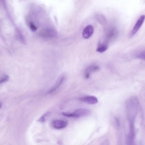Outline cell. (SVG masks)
Masks as SVG:
<instances>
[{
	"instance_id": "obj_1",
	"label": "cell",
	"mask_w": 145,
	"mask_h": 145,
	"mask_svg": "<svg viewBox=\"0 0 145 145\" xmlns=\"http://www.w3.org/2000/svg\"><path fill=\"white\" fill-rule=\"evenodd\" d=\"M139 102L137 98L135 97L130 98L127 101L126 110L130 122H133L139 109Z\"/></svg>"
},
{
	"instance_id": "obj_2",
	"label": "cell",
	"mask_w": 145,
	"mask_h": 145,
	"mask_svg": "<svg viewBox=\"0 0 145 145\" xmlns=\"http://www.w3.org/2000/svg\"><path fill=\"white\" fill-rule=\"evenodd\" d=\"M91 111L90 110L84 108L79 109L72 113L63 112L62 114L68 117L78 118L85 116L90 115Z\"/></svg>"
},
{
	"instance_id": "obj_3",
	"label": "cell",
	"mask_w": 145,
	"mask_h": 145,
	"mask_svg": "<svg viewBox=\"0 0 145 145\" xmlns=\"http://www.w3.org/2000/svg\"><path fill=\"white\" fill-rule=\"evenodd\" d=\"M144 20L145 15H142L139 17L133 27L132 30L130 32L129 35V36L130 38L133 37L137 33L141 26H142Z\"/></svg>"
},
{
	"instance_id": "obj_4",
	"label": "cell",
	"mask_w": 145,
	"mask_h": 145,
	"mask_svg": "<svg viewBox=\"0 0 145 145\" xmlns=\"http://www.w3.org/2000/svg\"><path fill=\"white\" fill-rule=\"evenodd\" d=\"M135 135V129H134L133 122H130V131L127 140L128 145H133Z\"/></svg>"
},
{
	"instance_id": "obj_5",
	"label": "cell",
	"mask_w": 145,
	"mask_h": 145,
	"mask_svg": "<svg viewBox=\"0 0 145 145\" xmlns=\"http://www.w3.org/2000/svg\"><path fill=\"white\" fill-rule=\"evenodd\" d=\"M94 31V27L91 25H89L85 28L83 29L82 33L83 36L85 39L89 38L92 36Z\"/></svg>"
},
{
	"instance_id": "obj_6",
	"label": "cell",
	"mask_w": 145,
	"mask_h": 145,
	"mask_svg": "<svg viewBox=\"0 0 145 145\" xmlns=\"http://www.w3.org/2000/svg\"><path fill=\"white\" fill-rule=\"evenodd\" d=\"M80 100L86 103L94 105L98 103V98L93 95H88L80 98Z\"/></svg>"
},
{
	"instance_id": "obj_7",
	"label": "cell",
	"mask_w": 145,
	"mask_h": 145,
	"mask_svg": "<svg viewBox=\"0 0 145 145\" xmlns=\"http://www.w3.org/2000/svg\"><path fill=\"white\" fill-rule=\"evenodd\" d=\"M65 79L64 76H62L60 77L56 81L54 85L48 91L47 94H51L58 89L64 81Z\"/></svg>"
},
{
	"instance_id": "obj_8",
	"label": "cell",
	"mask_w": 145,
	"mask_h": 145,
	"mask_svg": "<svg viewBox=\"0 0 145 145\" xmlns=\"http://www.w3.org/2000/svg\"><path fill=\"white\" fill-rule=\"evenodd\" d=\"M68 125V123L63 120H56L53 121L52 125L53 128L60 129L65 128Z\"/></svg>"
},
{
	"instance_id": "obj_9",
	"label": "cell",
	"mask_w": 145,
	"mask_h": 145,
	"mask_svg": "<svg viewBox=\"0 0 145 145\" xmlns=\"http://www.w3.org/2000/svg\"><path fill=\"white\" fill-rule=\"evenodd\" d=\"M99 69V67L97 65L93 64L90 65L85 70V77L86 79L89 78L90 73L98 71Z\"/></svg>"
},
{
	"instance_id": "obj_10",
	"label": "cell",
	"mask_w": 145,
	"mask_h": 145,
	"mask_svg": "<svg viewBox=\"0 0 145 145\" xmlns=\"http://www.w3.org/2000/svg\"><path fill=\"white\" fill-rule=\"evenodd\" d=\"M108 48V42L106 41L102 42L99 45L96 49V51L102 53L106 51Z\"/></svg>"
},
{
	"instance_id": "obj_11",
	"label": "cell",
	"mask_w": 145,
	"mask_h": 145,
	"mask_svg": "<svg viewBox=\"0 0 145 145\" xmlns=\"http://www.w3.org/2000/svg\"><path fill=\"white\" fill-rule=\"evenodd\" d=\"M117 34V31L115 29H112L109 30L107 34L106 38L107 41L108 40H110L114 38Z\"/></svg>"
},
{
	"instance_id": "obj_12",
	"label": "cell",
	"mask_w": 145,
	"mask_h": 145,
	"mask_svg": "<svg viewBox=\"0 0 145 145\" xmlns=\"http://www.w3.org/2000/svg\"><path fill=\"white\" fill-rule=\"evenodd\" d=\"M96 19L102 25H105L107 23V20L105 17L101 14L98 15Z\"/></svg>"
},
{
	"instance_id": "obj_13",
	"label": "cell",
	"mask_w": 145,
	"mask_h": 145,
	"mask_svg": "<svg viewBox=\"0 0 145 145\" xmlns=\"http://www.w3.org/2000/svg\"><path fill=\"white\" fill-rule=\"evenodd\" d=\"M136 57L138 58L144 60L145 59V51H141L136 55Z\"/></svg>"
},
{
	"instance_id": "obj_14",
	"label": "cell",
	"mask_w": 145,
	"mask_h": 145,
	"mask_svg": "<svg viewBox=\"0 0 145 145\" xmlns=\"http://www.w3.org/2000/svg\"><path fill=\"white\" fill-rule=\"evenodd\" d=\"M50 114V112H48L45 113L43 116H42L39 119L38 121L41 122H44L45 121L46 118Z\"/></svg>"
},
{
	"instance_id": "obj_15",
	"label": "cell",
	"mask_w": 145,
	"mask_h": 145,
	"mask_svg": "<svg viewBox=\"0 0 145 145\" xmlns=\"http://www.w3.org/2000/svg\"><path fill=\"white\" fill-rule=\"evenodd\" d=\"M9 78V77L8 76H6L3 77L2 79L0 80V84L4 83L8 81Z\"/></svg>"
},
{
	"instance_id": "obj_16",
	"label": "cell",
	"mask_w": 145,
	"mask_h": 145,
	"mask_svg": "<svg viewBox=\"0 0 145 145\" xmlns=\"http://www.w3.org/2000/svg\"><path fill=\"white\" fill-rule=\"evenodd\" d=\"M30 26L31 30L33 31H36L37 30L36 27L32 23H30Z\"/></svg>"
},
{
	"instance_id": "obj_17",
	"label": "cell",
	"mask_w": 145,
	"mask_h": 145,
	"mask_svg": "<svg viewBox=\"0 0 145 145\" xmlns=\"http://www.w3.org/2000/svg\"><path fill=\"white\" fill-rule=\"evenodd\" d=\"M115 121L117 124V125L118 126H119L120 125V122H119V120L118 119H117V118H116L115 119Z\"/></svg>"
},
{
	"instance_id": "obj_18",
	"label": "cell",
	"mask_w": 145,
	"mask_h": 145,
	"mask_svg": "<svg viewBox=\"0 0 145 145\" xmlns=\"http://www.w3.org/2000/svg\"><path fill=\"white\" fill-rule=\"evenodd\" d=\"M2 103L1 102H0V109H1L2 107Z\"/></svg>"
}]
</instances>
